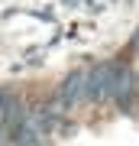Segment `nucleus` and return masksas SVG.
<instances>
[{
    "mask_svg": "<svg viewBox=\"0 0 139 146\" xmlns=\"http://www.w3.org/2000/svg\"><path fill=\"white\" fill-rule=\"evenodd\" d=\"M136 49H139V33H136Z\"/></svg>",
    "mask_w": 139,
    "mask_h": 146,
    "instance_id": "nucleus-2",
    "label": "nucleus"
},
{
    "mask_svg": "<svg viewBox=\"0 0 139 146\" xmlns=\"http://www.w3.org/2000/svg\"><path fill=\"white\" fill-rule=\"evenodd\" d=\"M58 107H71V104H81L84 101V72H74L58 84V94H55Z\"/></svg>",
    "mask_w": 139,
    "mask_h": 146,
    "instance_id": "nucleus-1",
    "label": "nucleus"
}]
</instances>
